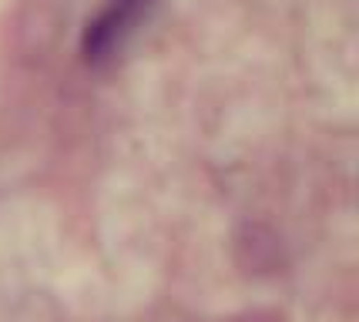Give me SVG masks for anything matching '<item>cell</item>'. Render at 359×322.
I'll return each instance as SVG.
<instances>
[{
  "mask_svg": "<svg viewBox=\"0 0 359 322\" xmlns=\"http://www.w3.org/2000/svg\"><path fill=\"white\" fill-rule=\"evenodd\" d=\"M144 4L148 0H111L104 14L88 27V37H84V51L91 61H101L125 44V37L135 31V20L141 17Z\"/></svg>",
  "mask_w": 359,
  "mask_h": 322,
  "instance_id": "6da1fadb",
  "label": "cell"
}]
</instances>
